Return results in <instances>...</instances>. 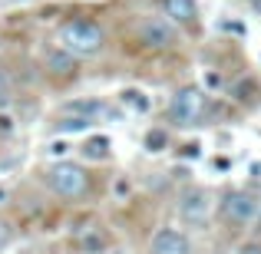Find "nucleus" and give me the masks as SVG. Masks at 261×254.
Here are the masks:
<instances>
[{
  "mask_svg": "<svg viewBox=\"0 0 261 254\" xmlns=\"http://www.w3.org/2000/svg\"><path fill=\"white\" fill-rule=\"evenodd\" d=\"M60 43H63V50H70L73 57H93V53L102 50L106 37H102L99 23H93V20H70V23H63V30H60Z\"/></svg>",
  "mask_w": 261,
  "mask_h": 254,
  "instance_id": "obj_1",
  "label": "nucleus"
},
{
  "mask_svg": "<svg viewBox=\"0 0 261 254\" xmlns=\"http://www.w3.org/2000/svg\"><path fill=\"white\" fill-rule=\"evenodd\" d=\"M205 109H208L205 89L202 86H182L169 99V119L178 122V126H198L205 119Z\"/></svg>",
  "mask_w": 261,
  "mask_h": 254,
  "instance_id": "obj_2",
  "label": "nucleus"
},
{
  "mask_svg": "<svg viewBox=\"0 0 261 254\" xmlns=\"http://www.w3.org/2000/svg\"><path fill=\"white\" fill-rule=\"evenodd\" d=\"M208 218H212V195L205 188L192 185L178 195V221L185 228H205Z\"/></svg>",
  "mask_w": 261,
  "mask_h": 254,
  "instance_id": "obj_3",
  "label": "nucleus"
},
{
  "mask_svg": "<svg viewBox=\"0 0 261 254\" xmlns=\"http://www.w3.org/2000/svg\"><path fill=\"white\" fill-rule=\"evenodd\" d=\"M46 182H50V188L57 191V195H63V198H80V195H86V188H89L86 168L73 165V162H57V165L46 172Z\"/></svg>",
  "mask_w": 261,
  "mask_h": 254,
  "instance_id": "obj_4",
  "label": "nucleus"
},
{
  "mask_svg": "<svg viewBox=\"0 0 261 254\" xmlns=\"http://www.w3.org/2000/svg\"><path fill=\"white\" fill-rule=\"evenodd\" d=\"M258 211V198H251L248 191H228L222 202V215L228 224H251Z\"/></svg>",
  "mask_w": 261,
  "mask_h": 254,
  "instance_id": "obj_5",
  "label": "nucleus"
},
{
  "mask_svg": "<svg viewBox=\"0 0 261 254\" xmlns=\"http://www.w3.org/2000/svg\"><path fill=\"white\" fill-rule=\"evenodd\" d=\"M149 254H195L189 235L175 228H159L149 241Z\"/></svg>",
  "mask_w": 261,
  "mask_h": 254,
  "instance_id": "obj_6",
  "label": "nucleus"
},
{
  "mask_svg": "<svg viewBox=\"0 0 261 254\" xmlns=\"http://www.w3.org/2000/svg\"><path fill=\"white\" fill-rule=\"evenodd\" d=\"M139 40L149 46V50H172L175 46V30H172V23H166V20H146V23L139 26Z\"/></svg>",
  "mask_w": 261,
  "mask_h": 254,
  "instance_id": "obj_7",
  "label": "nucleus"
},
{
  "mask_svg": "<svg viewBox=\"0 0 261 254\" xmlns=\"http://www.w3.org/2000/svg\"><path fill=\"white\" fill-rule=\"evenodd\" d=\"M162 13L169 17V23H195L198 20V4L195 0H162Z\"/></svg>",
  "mask_w": 261,
  "mask_h": 254,
  "instance_id": "obj_8",
  "label": "nucleus"
},
{
  "mask_svg": "<svg viewBox=\"0 0 261 254\" xmlns=\"http://www.w3.org/2000/svg\"><path fill=\"white\" fill-rule=\"evenodd\" d=\"M76 244H80V251H83V254H99L109 244V238H106V231H102L99 224H89V228H80L76 231Z\"/></svg>",
  "mask_w": 261,
  "mask_h": 254,
  "instance_id": "obj_9",
  "label": "nucleus"
},
{
  "mask_svg": "<svg viewBox=\"0 0 261 254\" xmlns=\"http://www.w3.org/2000/svg\"><path fill=\"white\" fill-rule=\"evenodd\" d=\"M66 116H83V119H96V116L106 112V106H102L99 99H80V102H70V106H63Z\"/></svg>",
  "mask_w": 261,
  "mask_h": 254,
  "instance_id": "obj_10",
  "label": "nucleus"
},
{
  "mask_svg": "<svg viewBox=\"0 0 261 254\" xmlns=\"http://www.w3.org/2000/svg\"><path fill=\"white\" fill-rule=\"evenodd\" d=\"M46 66H50L57 76H70V73L76 70V60H73L70 50H53L50 57H46Z\"/></svg>",
  "mask_w": 261,
  "mask_h": 254,
  "instance_id": "obj_11",
  "label": "nucleus"
},
{
  "mask_svg": "<svg viewBox=\"0 0 261 254\" xmlns=\"http://www.w3.org/2000/svg\"><path fill=\"white\" fill-rule=\"evenodd\" d=\"M122 106H129V109H136V112H149V96L142 93V89H122Z\"/></svg>",
  "mask_w": 261,
  "mask_h": 254,
  "instance_id": "obj_12",
  "label": "nucleus"
},
{
  "mask_svg": "<svg viewBox=\"0 0 261 254\" xmlns=\"http://www.w3.org/2000/svg\"><path fill=\"white\" fill-rule=\"evenodd\" d=\"M83 155L86 159H106L109 155V139L106 135H93V139L83 146Z\"/></svg>",
  "mask_w": 261,
  "mask_h": 254,
  "instance_id": "obj_13",
  "label": "nucleus"
},
{
  "mask_svg": "<svg viewBox=\"0 0 261 254\" xmlns=\"http://www.w3.org/2000/svg\"><path fill=\"white\" fill-rule=\"evenodd\" d=\"M166 146H169L166 129H149L146 132V152H166Z\"/></svg>",
  "mask_w": 261,
  "mask_h": 254,
  "instance_id": "obj_14",
  "label": "nucleus"
},
{
  "mask_svg": "<svg viewBox=\"0 0 261 254\" xmlns=\"http://www.w3.org/2000/svg\"><path fill=\"white\" fill-rule=\"evenodd\" d=\"M89 126H93V119H83V116H63L60 132H86Z\"/></svg>",
  "mask_w": 261,
  "mask_h": 254,
  "instance_id": "obj_15",
  "label": "nucleus"
},
{
  "mask_svg": "<svg viewBox=\"0 0 261 254\" xmlns=\"http://www.w3.org/2000/svg\"><path fill=\"white\" fill-rule=\"evenodd\" d=\"M10 241H13V224L0 218V251H4V248H7Z\"/></svg>",
  "mask_w": 261,
  "mask_h": 254,
  "instance_id": "obj_16",
  "label": "nucleus"
},
{
  "mask_svg": "<svg viewBox=\"0 0 261 254\" xmlns=\"http://www.w3.org/2000/svg\"><path fill=\"white\" fill-rule=\"evenodd\" d=\"M46 152H50V155H53V159H63V155H66V152H70V146H66V142H63V139H57V142H50V149H46Z\"/></svg>",
  "mask_w": 261,
  "mask_h": 254,
  "instance_id": "obj_17",
  "label": "nucleus"
},
{
  "mask_svg": "<svg viewBox=\"0 0 261 254\" xmlns=\"http://www.w3.org/2000/svg\"><path fill=\"white\" fill-rule=\"evenodd\" d=\"M238 254H261V241H245L238 248Z\"/></svg>",
  "mask_w": 261,
  "mask_h": 254,
  "instance_id": "obj_18",
  "label": "nucleus"
},
{
  "mask_svg": "<svg viewBox=\"0 0 261 254\" xmlns=\"http://www.w3.org/2000/svg\"><path fill=\"white\" fill-rule=\"evenodd\" d=\"M7 96H10V79H7L4 73H0V102H4Z\"/></svg>",
  "mask_w": 261,
  "mask_h": 254,
  "instance_id": "obj_19",
  "label": "nucleus"
},
{
  "mask_svg": "<svg viewBox=\"0 0 261 254\" xmlns=\"http://www.w3.org/2000/svg\"><path fill=\"white\" fill-rule=\"evenodd\" d=\"M0 132H13V116H0Z\"/></svg>",
  "mask_w": 261,
  "mask_h": 254,
  "instance_id": "obj_20",
  "label": "nucleus"
},
{
  "mask_svg": "<svg viewBox=\"0 0 261 254\" xmlns=\"http://www.w3.org/2000/svg\"><path fill=\"white\" fill-rule=\"evenodd\" d=\"M116 195H129V182H126V178H119V182H116Z\"/></svg>",
  "mask_w": 261,
  "mask_h": 254,
  "instance_id": "obj_21",
  "label": "nucleus"
},
{
  "mask_svg": "<svg viewBox=\"0 0 261 254\" xmlns=\"http://www.w3.org/2000/svg\"><path fill=\"white\" fill-rule=\"evenodd\" d=\"M248 172H251V178H261V162H251Z\"/></svg>",
  "mask_w": 261,
  "mask_h": 254,
  "instance_id": "obj_22",
  "label": "nucleus"
},
{
  "mask_svg": "<svg viewBox=\"0 0 261 254\" xmlns=\"http://www.w3.org/2000/svg\"><path fill=\"white\" fill-rule=\"evenodd\" d=\"M185 155H189V159H195V155H198V146H195V142H192V146H185Z\"/></svg>",
  "mask_w": 261,
  "mask_h": 254,
  "instance_id": "obj_23",
  "label": "nucleus"
},
{
  "mask_svg": "<svg viewBox=\"0 0 261 254\" xmlns=\"http://www.w3.org/2000/svg\"><path fill=\"white\" fill-rule=\"evenodd\" d=\"M4 198H7V188H4V185H0V202H4Z\"/></svg>",
  "mask_w": 261,
  "mask_h": 254,
  "instance_id": "obj_24",
  "label": "nucleus"
},
{
  "mask_svg": "<svg viewBox=\"0 0 261 254\" xmlns=\"http://www.w3.org/2000/svg\"><path fill=\"white\" fill-rule=\"evenodd\" d=\"M7 4H27V0H7Z\"/></svg>",
  "mask_w": 261,
  "mask_h": 254,
  "instance_id": "obj_25",
  "label": "nucleus"
}]
</instances>
